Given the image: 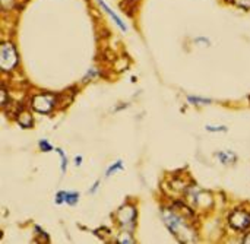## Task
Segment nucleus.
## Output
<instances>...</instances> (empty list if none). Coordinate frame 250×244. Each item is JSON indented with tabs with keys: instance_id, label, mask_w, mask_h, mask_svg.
Masks as SVG:
<instances>
[{
	"instance_id": "f257e3e1",
	"label": "nucleus",
	"mask_w": 250,
	"mask_h": 244,
	"mask_svg": "<svg viewBox=\"0 0 250 244\" xmlns=\"http://www.w3.org/2000/svg\"><path fill=\"white\" fill-rule=\"evenodd\" d=\"M164 220H166V224H167V227L182 240V242H188V239H186V236H189L193 242H195V239H193V234H192V231L188 228V225L177 217V215H174L173 212H168V211H166L164 212Z\"/></svg>"
},
{
	"instance_id": "f03ea898",
	"label": "nucleus",
	"mask_w": 250,
	"mask_h": 244,
	"mask_svg": "<svg viewBox=\"0 0 250 244\" xmlns=\"http://www.w3.org/2000/svg\"><path fill=\"white\" fill-rule=\"evenodd\" d=\"M18 61V54L15 51V48L10 44H1L0 48V66L3 70H10L15 67Z\"/></svg>"
},
{
	"instance_id": "7ed1b4c3",
	"label": "nucleus",
	"mask_w": 250,
	"mask_h": 244,
	"mask_svg": "<svg viewBox=\"0 0 250 244\" xmlns=\"http://www.w3.org/2000/svg\"><path fill=\"white\" fill-rule=\"evenodd\" d=\"M54 105V97L48 95V94H42V95H37L32 100V107L38 111V113H48Z\"/></svg>"
},
{
	"instance_id": "20e7f679",
	"label": "nucleus",
	"mask_w": 250,
	"mask_h": 244,
	"mask_svg": "<svg viewBox=\"0 0 250 244\" xmlns=\"http://www.w3.org/2000/svg\"><path fill=\"white\" fill-rule=\"evenodd\" d=\"M230 225L236 230H245L250 225V214L243 211H234L230 215Z\"/></svg>"
},
{
	"instance_id": "39448f33",
	"label": "nucleus",
	"mask_w": 250,
	"mask_h": 244,
	"mask_svg": "<svg viewBox=\"0 0 250 244\" xmlns=\"http://www.w3.org/2000/svg\"><path fill=\"white\" fill-rule=\"evenodd\" d=\"M135 217H136V211L130 205H126V206L120 208V211H119V223L123 227H132Z\"/></svg>"
},
{
	"instance_id": "423d86ee",
	"label": "nucleus",
	"mask_w": 250,
	"mask_h": 244,
	"mask_svg": "<svg viewBox=\"0 0 250 244\" xmlns=\"http://www.w3.org/2000/svg\"><path fill=\"white\" fill-rule=\"evenodd\" d=\"M78 199H79V195L78 193H67V192H60L57 193V203H62V202H66L69 205H76L78 203Z\"/></svg>"
},
{
	"instance_id": "0eeeda50",
	"label": "nucleus",
	"mask_w": 250,
	"mask_h": 244,
	"mask_svg": "<svg viewBox=\"0 0 250 244\" xmlns=\"http://www.w3.org/2000/svg\"><path fill=\"white\" fill-rule=\"evenodd\" d=\"M98 4H100V6H101V7H103V9H104V10H105L108 15H110V16H111V19H113V20L117 23V26H119V28H122V31H126V25H125L122 20H120V18H119V16H117V15H116V13H114V12H113V10H111V9L107 6L104 1H103V0H98Z\"/></svg>"
},
{
	"instance_id": "6e6552de",
	"label": "nucleus",
	"mask_w": 250,
	"mask_h": 244,
	"mask_svg": "<svg viewBox=\"0 0 250 244\" xmlns=\"http://www.w3.org/2000/svg\"><path fill=\"white\" fill-rule=\"evenodd\" d=\"M18 123L22 126V127H31L32 126V117L29 113H22L19 117H18Z\"/></svg>"
},
{
	"instance_id": "1a4fd4ad",
	"label": "nucleus",
	"mask_w": 250,
	"mask_h": 244,
	"mask_svg": "<svg viewBox=\"0 0 250 244\" xmlns=\"http://www.w3.org/2000/svg\"><path fill=\"white\" fill-rule=\"evenodd\" d=\"M218 157L221 158V161H223L224 164H227V163H230V161H231V163H234V161H236V157H234L233 154H230V152H229L227 155H226V154H220Z\"/></svg>"
},
{
	"instance_id": "9d476101",
	"label": "nucleus",
	"mask_w": 250,
	"mask_h": 244,
	"mask_svg": "<svg viewBox=\"0 0 250 244\" xmlns=\"http://www.w3.org/2000/svg\"><path fill=\"white\" fill-rule=\"evenodd\" d=\"M122 164H123V163H120V161H119V163H116L111 168H108V170H107V176L113 174V173H114V171H117V170H122V168H123V165H122Z\"/></svg>"
},
{
	"instance_id": "9b49d317",
	"label": "nucleus",
	"mask_w": 250,
	"mask_h": 244,
	"mask_svg": "<svg viewBox=\"0 0 250 244\" xmlns=\"http://www.w3.org/2000/svg\"><path fill=\"white\" fill-rule=\"evenodd\" d=\"M57 152H59V155H60V158H62V170H63V171H66V164H67V161H66V157H64L63 151L57 149Z\"/></svg>"
},
{
	"instance_id": "f8f14e48",
	"label": "nucleus",
	"mask_w": 250,
	"mask_h": 244,
	"mask_svg": "<svg viewBox=\"0 0 250 244\" xmlns=\"http://www.w3.org/2000/svg\"><path fill=\"white\" fill-rule=\"evenodd\" d=\"M236 4H239V6H242V7H246V9H249L250 7V0H233Z\"/></svg>"
},
{
	"instance_id": "ddd939ff",
	"label": "nucleus",
	"mask_w": 250,
	"mask_h": 244,
	"mask_svg": "<svg viewBox=\"0 0 250 244\" xmlns=\"http://www.w3.org/2000/svg\"><path fill=\"white\" fill-rule=\"evenodd\" d=\"M126 236H127V234H122V236L119 237L117 242H119V243H133V242H135L133 239H127Z\"/></svg>"
},
{
	"instance_id": "4468645a",
	"label": "nucleus",
	"mask_w": 250,
	"mask_h": 244,
	"mask_svg": "<svg viewBox=\"0 0 250 244\" xmlns=\"http://www.w3.org/2000/svg\"><path fill=\"white\" fill-rule=\"evenodd\" d=\"M40 148H41L42 151H51V149H53V146L48 145L45 141H41V142H40Z\"/></svg>"
},
{
	"instance_id": "2eb2a0df",
	"label": "nucleus",
	"mask_w": 250,
	"mask_h": 244,
	"mask_svg": "<svg viewBox=\"0 0 250 244\" xmlns=\"http://www.w3.org/2000/svg\"><path fill=\"white\" fill-rule=\"evenodd\" d=\"M209 132H226L227 130V127L226 126H221V127H212V126H208L207 127Z\"/></svg>"
},
{
	"instance_id": "dca6fc26",
	"label": "nucleus",
	"mask_w": 250,
	"mask_h": 244,
	"mask_svg": "<svg viewBox=\"0 0 250 244\" xmlns=\"http://www.w3.org/2000/svg\"><path fill=\"white\" fill-rule=\"evenodd\" d=\"M189 101H190V102H207V104L211 102L209 100H198V98H189Z\"/></svg>"
},
{
	"instance_id": "f3484780",
	"label": "nucleus",
	"mask_w": 250,
	"mask_h": 244,
	"mask_svg": "<svg viewBox=\"0 0 250 244\" xmlns=\"http://www.w3.org/2000/svg\"><path fill=\"white\" fill-rule=\"evenodd\" d=\"M4 102H6V92L4 89H1V105H4Z\"/></svg>"
},
{
	"instance_id": "a211bd4d",
	"label": "nucleus",
	"mask_w": 250,
	"mask_h": 244,
	"mask_svg": "<svg viewBox=\"0 0 250 244\" xmlns=\"http://www.w3.org/2000/svg\"><path fill=\"white\" fill-rule=\"evenodd\" d=\"M246 243H250V237L249 239H246Z\"/></svg>"
}]
</instances>
